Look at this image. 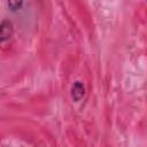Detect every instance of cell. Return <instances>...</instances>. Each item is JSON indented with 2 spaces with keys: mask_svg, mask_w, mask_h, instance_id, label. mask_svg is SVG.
<instances>
[{
  "mask_svg": "<svg viewBox=\"0 0 147 147\" xmlns=\"http://www.w3.org/2000/svg\"><path fill=\"white\" fill-rule=\"evenodd\" d=\"M70 93H71V98L74 101L78 102L83 99L84 94H85V86L82 82L79 80H76L72 85H71V90H70Z\"/></svg>",
  "mask_w": 147,
  "mask_h": 147,
  "instance_id": "7a4b0ae2",
  "label": "cell"
},
{
  "mask_svg": "<svg viewBox=\"0 0 147 147\" xmlns=\"http://www.w3.org/2000/svg\"><path fill=\"white\" fill-rule=\"evenodd\" d=\"M8 7L11 9V10H17L21 8V6L23 5V1H8L7 2Z\"/></svg>",
  "mask_w": 147,
  "mask_h": 147,
  "instance_id": "3957f363",
  "label": "cell"
},
{
  "mask_svg": "<svg viewBox=\"0 0 147 147\" xmlns=\"http://www.w3.org/2000/svg\"><path fill=\"white\" fill-rule=\"evenodd\" d=\"M13 32H14V28L13 24L9 20L3 18L0 23V40L1 42H6L8 41L11 37H13Z\"/></svg>",
  "mask_w": 147,
  "mask_h": 147,
  "instance_id": "6da1fadb",
  "label": "cell"
}]
</instances>
